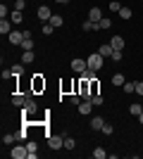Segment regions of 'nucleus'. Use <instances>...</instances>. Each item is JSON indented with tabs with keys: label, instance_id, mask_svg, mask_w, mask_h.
<instances>
[{
	"label": "nucleus",
	"instance_id": "4be33fe9",
	"mask_svg": "<svg viewBox=\"0 0 143 159\" xmlns=\"http://www.w3.org/2000/svg\"><path fill=\"white\" fill-rule=\"evenodd\" d=\"M74 147H76V140L67 135V138H64V150H74Z\"/></svg>",
	"mask_w": 143,
	"mask_h": 159
},
{
	"label": "nucleus",
	"instance_id": "f3484780",
	"mask_svg": "<svg viewBox=\"0 0 143 159\" xmlns=\"http://www.w3.org/2000/svg\"><path fill=\"white\" fill-rule=\"evenodd\" d=\"M10 21H12V24H21V21H24V17H21L19 10H14V12L10 14Z\"/></svg>",
	"mask_w": 143,
	"mask_h": 159
},
{
	"label": "nucleus",
	"instance_id": "2eb2a0df",
	"mask_svg": "<svg viewBox=\"0 0 143 159\" xmlns=\"http://www.w3.org/2000/svg\"><path fill=\"white\" fill-rule=\"evenodd\" d=\"M45 88V81L41 79V74H36L34 76V90H43Z\"/></svg>",
	"mask_w": 143,
	"mask_h": 159
},
{
	"label": "nucleus",
	"instance_id": "423d86ee",
	"mask_svg": "<svg viewBox=\"0 0 143 159\" xmlns=\"http://www.w3.org/2000/svg\"><path fill=\"white\" fill-rule=\"evenodd\" d=\"M72 69H74L76 74H81L83 69H88V64H86V60H83V57H81V60L76 57V60H72Z\"/></svg>",
	"mask_w": 143,
	"mask_h": 159
},
{
	"label": "nucleus",
	"instance_id": "39448f33",
	"mask_svg": "<svg viewBox=\"0 0 143 159\" xmlns=\"http://www.w3.org/2000/svg\"><path fill=\"white\" fill-rule=\"evenodd\" d=\"M10 154H12L14 159H24L29 154V150H26V145H17V147H12V152H10Z\"/></svg>",
	"mask_w": 143,
	"mask_h": 159
},
{
	"label": "nucleus",
	"instance_id": "6ab92c4d",
	"mask_svg": "<svg viewBox=\"0 0 143 159\" xmlns=\"http://www.w3.org/2000/svg\"><path fill=\"white\" fill-rule=\"evenodd\" d=\"M124 83H126V79H124L122 74H115V76H112V86H124Z\"/></svg>",
	"mask_w": 143,
	"mask_h": 159
},
{
	"label": "nucleus",
	"instance_id": "9b49d317",
	"mask_svg": "<svg viewBox=\"0 0 143 159\" xmlns=\"http://www.w3.org/2000/svg\"><path fill=\"white\" fill-rule=\"evenodd\" d=\"M102 126H105V119H102V116H93V119H91V128H93V131H102Z\"/></svg>",
	"mask_w": 143,
	"mask_h": 159
},
{
	"label": "nucleus",
	"instance_id": "4c0bfd02",
	"mask_svg": "<svg viewBox=\"0 0 143 159\" xmlns=\"http://www.w3.org/2000/svg\"><path fill=\"white\" fill-rule=\"evenodd\" d=\"M14 74H12V66H10V69H2V79H12Z\"/></svg>",
	"mask_w": 143,
	"mask_h": 159
},
{
	"label": "nucleus",
	"instance_id": "7c9ffc66",
	"mask_svg": "<svg viewBox=\"0 0 143 159\" xmlns=\"http://www.w3.org/2000/svg\"><path fill=\"white\" fill-rule=\"evenodd\" d=\"M12 74H14V76H21V74H24V64H14L12 66Z\"/></svg>",
	"mask_w": 143,
	"mask_h": 159
},
{
	"label": "nucleus",
	"instance_id": "dca6fc26",
	"mask_svg": "<svg viewBox=\"0 0 143 159\" xmlns=\"http://www.w3.org/2000/svg\"><path fill=\"white\" fill-rule=\"evenodd\" d=\"M26 98H29V95H14V98H12V105L14 107H24V102H26Z\"/></svg>",
	"mask_w": 143,
	"mask_h": 159
},
{
	"label": "nucleus",
	"instance_id": "6e6552de",
	"mask_svg": "<svg viewBox=\"0 0 143 159\" xmlns=\"http://www.w3.org/2000/svg\"><path fill=\"white\" fill-rule=\"evenodd\" d=\"M88 19H91V21H95V24H98V21L102 19V12H100V7H91V10H88Z\"/></svg>",
	"mask_w": 143,
	"mask_h": 159
},
{
	"label": "nucleus",
	"instance_id": "a211bd4d",
	"mask_svg": "<svg viewBox=\"0 0 143 159\" xmlns=\"http://www.w3.org/2000/svg\"><path fill=\"white\" fill-rule=\"evenodd\" d=\"M95 74H98V71H93V69H83V71H81V79L93 81V79H95Z\"/></svg>",
	"mask_w": 143,
	"mask_h": 159
},
{
	"label": "nucleus",
	"instance_id": "412c9836",
	"mask_svg": "<svg viewBox=\"0 0 143 159\" xmlns=\"http://www.w3.org/2000/svg\"><path fill=\"white\" fill-rule=\"evenodd\" d=\"M93 157H95V159H105V157H107L105 147H95V150H93Z\"/></svg>",
	"mask_w": 143,
	"mask_h": 159
},
{
	"label": "nucleus",
	"instance_id": "72a5a7b5",
	"mask_svg": "<svg viewBox=\"0 0 143 159\" xmlns=\"http://www.w3.org/2000/svg\"><path fill=\"white\" fill-rule=\"evenodd\" d=\"M26 150H29V152H38V145H36L34 140H29V143H26Z\"/></svg>",
	"mask_w": 143,
	"mask_h": 159
},
{
	"label": "nucleus",
	"instance_id": "9d476101",
	"mask_svg": "<svg viewBox=\"0 0 143 159\" xmlns=\"http://www.w3.org/2000/svg\"><path fill=\"white\" fill-rule=\"evenodd\" d=\"M110 45L115 48V50H124V38L122 36H112V38H110Z\"/></svg>",
	"mask_w": 143,
	"mask_h": 159
},
{
	"label": "nucleus",
	"instance_id": "f8f14e48",
	"mask_svg": "<svg viewBox=\"0 0 143 159\" xmlns=\"http://www.w3.org/2000/svg\"><path fill=\"white\" fill-rule=\"evenodd\" d=\"M34 60H36L34 50H24V55H21V64H31Z\"/></svg>",
	"mask_w": 143,
	"mask_h": 159
},
{
	"label": "nucleus",
	"instance_id": "0eeeda50",
	"mask_svg": "<svg viewBox=\"0 0 143 159\" xmlns=\"http://www.w3.org/2000/svg\"><path fill=\"white\" fill-rule=\"evenodd\" d=\"M0 33H2V36H10V33H12V21L10 19H0Z\"/></svg>",
	"mask_w": 143,
	"mask_h": 159
},
{
	"label": "nucleus",
	"instance_id": "ea45409f",
	"mask_svg": "<svg viewBox=\"0 0 143 159\" xmlns=\"http://www.w3.org/2000/svg\"><path fill=\"white\" fill-rule=\"evenodd\" d=\"M112 60H115V62L122 60V50H115V52H112Z\"/></svg>",
	"mask_w": 143,
	"mask_h": 159
},
{
	"label": "nucleus",
	"instance_id": "c9c22d12",
	"mask_svg": "<svg viewBox=\"0 0 143 159\" xmlns=\"http://www.w3.org/2000/svg\"><path fill=\"white\" fill-rule=\"evenodd\" d=\"M24 7H26V0H17V2H14V10H24Z\"/></svg>",
	"mask_w": 143,
	"mask_h": 159
},
{
	"label": "nucleus",
	"instance_id": "393cba45",
	"mask_svg": "<svg viewBox=\"0 0 143 159\" xmlns=\"http://www.w3.org/2000/svg\"><path fill=\"white\" fill-rule=\"evenodd\" d=\"M50 24H53L55 29L62 26V17H60V14H53V17H50Z\"/></svg>",
	"mask_w": 143,
	"mask_h": 159
},
{
	"label": "nucleus",
	"instance_id": "4468645a",
	"mask_svg": "<svg viewBox=\"0 0 143 159\" xmlns=\"http://www.w3.org/2000/svg\"><path fill=\"white\" fill-rule=\"evenodd\" d=\"M81 29L83 31H100V29H98V24H95V21H91V19H86L81 24Z\"/></svg>",
	"mask_w": 143,
	"mask_h": 159
},
{
	"label": "nucleus",
	"instance_id": "2f4dec72",
	"mask_svg": "<svg viewBox=\"0 0 143 159\" xmlns=\"http://www.w3.org/2000/svg\"><path fill=\"white\" fill-rule=\"evenodd\" d=\"M129 112H131V114H136V116H138V114L143 112V105H131V107H129Z\"/></svg>",
	"mask_w": 143,
	"mask_h": 159
},
{
	"label": "nucleus",
	"instance_id": "cd10ccee",
	"mask_svg": "<svg viewBox=\"0 0 143 159\" xmlns=\"http://www.w3.org/2000/svg\"><path fill=\"white\" fill-rule=\"evenodd\" d=\"M21 48H24V50H34V40H31V38H24V40H21Z\"/></svg>",
	"mask_w": 143,
	"mask_h": 159
},
{
	"label": "nucleus",
	"instance_id": "f03ea898",
	"mask_svg": "<svg viewBox=\"0 0 143 159\" xmlns=\"http://www.w3.org/2000/svg\"><path fill=\"white\" fill-rule=\"evenodd\" d=\"M86 64H88V69H93V71H100L102 69V55L100 52H93L86 57Z\"/></svg>",
	"mask_w": 143,
	"mask_h": 159
},
{
	"label": "nucleus",
	"instance_id": "f704fd0d",
	"mask_svg": "<svg viewBox=\"0 0 143 159\" xmlns=\"http://www.w3.org/2000/svg\"><path fill=\"white\" fill-rule=\"evenodd\" d=\"M112 133H115V128L110 126V124H105V126H102V135H112Z\"/></svg>",
	"mask_w": 143,
	"mask_h": 159
},
{
	"label": "nucleus",
	"instance_id": "c03bdc74",
	"mask_svg": "<svg viewBox=\"0 0 143 159\" xmlns=\"http://www.w3.org/2000/svg\"><path fill=\"white\" fill-rule=\"evenodd\" d=\"M138 121H141V124H143V112H141V114H138Z\"/></svg>",
	"mask_w": 143,
	"mask_h": 159
},
{
	"label": "nucleus",
	"instance_id": "58836bf2",
	"mask_svg": "<svg viewBox=\"0 0 143 159\" xmlns=\"http://www.w3.org/2000/svg\"><path fill=\"white\" fill-rule=\"evenodd\" d=\"M69 102H72V105H81V98H79V93L72 95V98H69Z\"/></svg>",
	"mask_w": 143,
	"mask_h": 159
},
{
	"label": "nucleus",
	"instance_id": "a878e982",
	"mask_svg": "<svg viewBox=\"0 0 143 159\" xmlns=\"http://www.w3.org/2000/svg\"><path fill=\"white\" fill-rule=\"evenodd\" d=\"M14 135H17V140H19V143H24V140L29 138V133H26V128H21V131H17V133H14Z\"/></svg>",
	"mask_w": 143,
	"mask_h": 159
},
{
	"label": "nucleus",
	"instance_id": "20e7f679",
	"mask_svg": "<svg viewBox=\"0 0 143 159\" xmlns=\"http://www.w3.org/2000/svg\"><path fill=\"white\" fill-rule=\"evenodd\" d=\"M50 17H53V12H50V7H38V19H41V24H48L50 21Z\"/></svg>",
	"mask_w": 143,
	"mask_h": 159
},
{
	"label": "nucleus",
	"instance_id": "1a4fd4ad",
	"mask_svg": "<svg viewBox=\"0 0 143 159\" xmlns=\"http://www.w3.org/2000/svg\"><path fill=\"white\" fill-rule=\"evenodd\" d=\"M7 38H10V43H12V45H21V40H24V33H19V31H12L10 36H7Z\"/></svg>",
	"mask_w": 143,
	"mask_h": 159
},
{
	"label": "nucleus",
	"instance_id": "37998d69",
	"mask_svg": "<svg viewBox=\"0 0 143 159\" xmlns=\"http://www.w3.org/2000/svg\"><path fill=\"white\" fill-rule=\"evenodd\" d=\"M55 2H60V5H64V2H69V0H55Z\"/></svg>",
	"mask_w": 143,
	"mask_h": 159
},
{
	"label": "nucleus",
	"instance_id": "79ce46f5",
	"mask_svg": "<svg viewBox=\"0 0 143 159\" xmlns=\"http://www.w3.org/2000/svg\"><path fill=\"white\" fill-rule=\"evenodd\" d=\"M136 93L143 95V81H136Z\"/></svg>",
	"mask_w": 143,
	"mask_h": 159
},
{
	"label": "nucleus",
	"instance_id": "bb28decb",
	"mask_svg": "<svg viewBox=\"0 0 143 159\" xmlns=\"http://www.w3.org/2000/svg\"><path fill=\"white\" fill-rule=\"evenodd\" d=\"M112 26V19H105V17H102L100 21H98V29H110Z\"/></svg>",
	"mask_w": 143,
	"mask_h": 159
},
{
	"label": "nucleus",
	"instance_id": "aec40b11",
	"mask_svg": "<svg viewBox=\"0 0 143 159\" xmlns=\"http://www.w3.org/2000/svg\"><path fill=\"white\" fill-rule=\"evenodd\" d=\"M14 140H17V135H14V133H5V135H2V145H12Z\"/></svg>",
	"mask_w": 143,
	"mask_h": 159
},
{
	"label": "nucleus",
	"instance_id": "b1692460",
	"mask_svg": "<svg viewBox=\"0 0 143 159\" xmlns=\"http://www.w3.org/2000/svg\"><path fill=\"white\" fill-rule=\"evenodd\" d=\"M122 88H124V93H136V83H131V81H126Z\"/></svg>",
	"mask_w": 143,
	"mask_h": 159
},
{
	"label": "nucleus",
	"instance_id": "ddd939ff",
	"mask_svg": "<svg viewBox=\"0 0 143 159\" xmlns=\"http://www.w3.org/2000/svg\"><path fill=\"white\" fill-rule=\"evenodd\" d=\"M98 52L102 55V57H112V52H115V48L110 45V43H105V45H100V50Z\"/></svg>",
	"mask_w": 143,
	"mask_h": 159
},
{
	"label": "nucleus",
	"instance_id": "473e14b6",
	"mask_svg": "<svg viewBox=\"0 0 143 159\" xmlns=\"http://www.w3.org/2000/svg\"><path fill=\"white\" fill-rule=\"evenodd\" d=\"M53 31H55V26L50 24V21H48V24H43V33H45V36H50Z\"/></svg>",
	"mask_w": 143,
	"mask_h": 159
},
{
	"label": "nucleus",
	"instance_id": "f257e3e1",
	"mask_svg": "<svg viewBox=\"0 0 143 159\" xmlns=\"http://www.w3.org/2000/svg\"><path fill=\"white\" fill-rule=\"evenodd\" d=\"M64 138H67V133L48 135V147H50V150H62V147H64Z\"/></svg>",
	"mask_w": 143,
	"mask_h": 159
},
{
	"label": "nucleus",
	"instance_id": "e433bc0d",
	"mask_svg": "<svg viewBox=\"0 0 143 159\" xmlns=\"http://www.w3.org/2000/svg\"><path fill=\"white\" fill-rule=\"evenodd\" d=\"M110 10H112V12H119V10H122V5H119L117 0H112V2H110Z\"/></svg>",
	"mask_w": 143,
	"mask_h": 159
},
{
	"label": "nucleus",
	"instance_id": "c756f323",
	"mask_svg": "<svg viewBox=\"0 0 143 159\" xmlns=\"http://www.w3.org/2000/svg\"><path fill=\"white\" fill-rule=\"evenodd\" d=\"M98 93H100V86H98V81H91V95H98Z\"/></svg>",
	"mask_w": 143,
	"mask_h": 159
},
{
	"label": "nucleus",
	"instance_id": "c85d7f7f",
	"mask_svg": "<svg viewBox=\"0 0 143 159\" xmlns=\"http://www.w3.org/2000/svg\"><path fill=\"white\" fill-rule=\"evenodd\" d=\"M119 17H122V19H131V10L129 7H122V10H119Z\"/></svg>",
	"mask_w": 143,
	"mask_h": 159
},
{
	"label": "nucleus",
	"instance_id": "7ed1b4c3",
	"mask_svg": "<svg viewBox=\"0 0 143 159\" xmlns=\"http://www.w3.org/2000/svg\"><path fill=\"white\" fill-rule=\"evenodd\" d=\"M36 109H38L36 102L31 98H26V102H24V107H21V114H24V116H31V114H36Z\"/></svg>",
	"mask_w": 143,
	"mask_h": 159
},
{
	"label": "nucleus",
	"instance_id": "5701e85b",
	"mask_svg": "<svg viewBox=\"0 0 143 159\" xmlns=\"http://www.w3.org/2000/svg\"><path fill=\"white\" fill-rule=\"evenodd\" d=\"M91 102H93V107H100L102 102H105V98H102V95L98 93V95H93V98H91Z\"/></svg>",
	"mask_w": 143,
	"mask_h": 159
},
{
	"label": "nucleus",
	"instance_id": "a19ab883",
	"mask_svg": "<svg viewBox=\"0 0 143 159\" xmlns=\"http://www.w3.org/2000/svg\"><path fill=\"white\" fill-rule=\"evenodd\" d=\"M7 14H10V12H7V7L0 5V17H2V19H7Z\"/></svg>",
	"mask_w": 143,
	"mask_h": 159
}]
</instances>
